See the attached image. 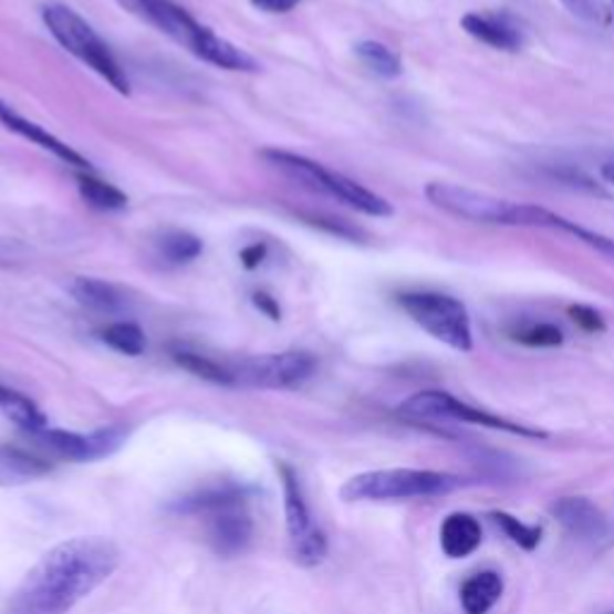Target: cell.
<instances>
[{
	"instance_id": "obj_37",
	"label": "cell",
	"mask_w": 614,
	"mask_h": 614,
	"mask_svg": "<svg viewBox=\"0 0 614 614\" xmlns=\"http://www.w3.org/2000/svg\"><path fill=\"white\" fill-rule=\"evenodd\" d=\"M264 257H267V246H264V242H252V246L242 248L240 264L252 271V269H257V267L264 262Z\"/></svg>"
},
{
	"instance_id": "obj_28",
	"label": "cell",
	"mask_w": 614,
	"mask_h": 614,
	"mask_svg": "<svg viewBox=\"0 0 614 614\" xmlns=\"http://www.w3.org/2000/svg\"><path fill=\"white\" fill-rule=\"evenodd\" d=\"M488 519L513 542V545H519L521 550L533 552V550L540 548V542H542V528L540 525L523 523L517 517H511L509 511H490Z\"/></svg>"
},
{
	"instance_id": "obj_38",
	"label": "cell",
	"mask_w": 614,
	"mask_h": 614,
	"mask_svg": "<svg viewBox=\"0 0 614 614\" xmlns=\"http://www.w3.org/2000/svg\"><path fill=\"white\" fill-rule=\"evenodd\" d=\"M603 178H605L607 183H614V162H610V164L603 166Z\"/></svg>"
},
{
	"instance_id": "obj_22",
	"label": "cell",
	"mask_w": 614,
	"mask_h": 614,
	"mask_svg": "<svg viewBox=\"0 0 614 614\" xmlns=\"http://www.w3.org/2000/svg\"><path fill=\"white\" fill-rule=\"evenodd\" d=\"M70 293H73V298L82 308H87L92 312H104V315H113V312L123 310L125 305V300L116 285L94 277H77L73 283H70Z\"/></svg>"
},
{
	"instance_id": "obj_35",
	"label": "cell",
	"mask_w": 614,
	"mask_h": 614,
	"mask_svg": "<svg viewBox=\"0 0 614 614\" xmlns=\"http://www.w3.org/2000/svg\"><path fill=\"white\" fill-rule=\"evenodd\" d=\"M252 303H254V308L262 312L264 318H269L271 322H279L281 320V305H279V300L274 298V295H269V293H264V291H257V293H252Z\"/></svg>"
},
{
	"instance_id": "obj_5",
	"label": "cell",
	"mask_w": 614,
	"mask_h": 614,
	"mask_svg": "<svg viewBox=\"0 0 614 614\" xmlns=\"http://www.w3.org/2000/svg\"><path fill=\"white\" fill-rule=\"evenodd\" d=\"M396 416L408 423L456 420V423L480 425V427H488V430L509 433V435L525 437V439H548L550 437L545 430H540V427H531L525 423L495 416V413H490V410L470 406V404L461 402V398L451 396L449 392H439V389H425V392L408 396L406 402L396 408Z\"/></svg>"
},
{
	"instance_id": "obj_4",
	"label": "cell",
	"mask_w": 614,
	"mask_h": 614,
	"mask_svg": "<svg viewBox=\"0 0 614 614\" xmlns=\"http://www.w3.org/2000/svg\"><path fill=\"white\" fill-rule=\"evenodd\" d=\"M41 20H44L46 30L67 53H73L77 61L92 67L118 94H131V80H127L125 70L118 65L116 55L111 53L106 41L92 30V24L80 18L73 8L63 3H49L41 8Z\"/></svg>"
},
{
	"instance_id": "obj_2",
	"label": "cell",
	"mask_w": 614,
	"mask_h": 614,
	"mask_svg": "<svg viewBox=\"0 0 614 614\" xmlns=\"http://www.w3.org/2000/svg\"><path fill=\"white\" fill-rule=\"evenodd\" d=\"M118 3L174 39L183 49H188L199 61L223 70H236V73H257L260 70V63L248 51L214 34L209 27L199 24L188 10L174 3V0H118Z\"/></svg>"
},
{
	"instance_id": "obj_16",
	"label": "cell",
	"mask_w": 614,
	"mask_h": 614,
	"mask_svg": "<svg viewBox=\"0 0 614 614\" xmlns=\"http://www.w3.org/2000/svg\"><path fill=\"white\" fill-rule=\"evenodd\" d=\"M519 226H535V228H552V231H562L571 238H576L579 242H583V246H589L591 250L614 260V238L591 231V228H585L571 219H564V217H560V214H554L545 207L521 205Z\"/></svg>"
},
{
	"instance_id": "obj_12",
	"label": "cell",
	"mask_w": 614,
	"mask_h": 614,
	"mask_svg": "<svg viewBox=\"0 0 614 614\" xmlns=\"http://www.w3.org/2000/svg\"><path fill=\"white\" fill-rule=\"evenodd\" d=\"M250 497V488L236 480H219L202 485L188 495H183L168 504V511L183 513V517H214L219 511L246 507Z\"/></svg>"
},
{
	"instance_id": "obj_33",
	"label": "cell",
	"mask_w": 614,
	"mask_h": 614,
	"mask_svg": "<svg viewBox=\"0 0 614 614\" xmlns=\"http://www.w3.org/2000/svg\"><path fill=\"white\" fill-rule=\"evenodd\" d=\"M305 221H308L310 226L320 228V231L330 233V236H336V238H344V240H351V242H363V240H365V233L361 231V228H358V226H351V223L344 221V219L324 217V214H308Z\"/></svg>"
},
{
	"instance_id": "obj_23",
	"label": "cell",
	"mask_w": 614,
	"mask_h": 614,
	"mask_svg": "<svg viewBox=\"0 0 614 614\" xmlns=\"http://www.w3.org/2000/svg\"><path fill=\"white\" fill-rule=\"evenodd\" d=\"M0 416L8 418L12 425H18L24 433H39L49 427V420L30 396L20 394L18 389H10L0 384Z\"/></svg>"
},
{
	"instance_id": "obj_14",
	"label": "cell",
	"mask_w": 614,
	"mask_h": 614,
	"mask_svg": "<svg viewBox=\"0 0 614 614\" xmlns=\"http://www.w3.org/2000/svg\"><path fill=\"white\" fill-rule=\"evenodd\" d=\"M53 473L49 456L10 441H0V488H20Z\"/></svg>"
},
{
	"instance_id": "obj_34",
	"label": "cell",
	"mask_w": 614,
	"mask_h": 614,
	"mask_svg": "<svg viewBox=\"0 0 614 614\" xmlns=\"http://www.w3.org/2000/svg\"><path fill=\"white\" fill-rule=\"evenodd\" d=\"M569 318L585 334H603L607 330L603 315L591 305H569Z\"/></svg>"
},
{
	"instance_id": "obj_31",
	"label": "cell",
	"mask_w": 614,
	"mask_h": 614,
	"mask_svg": "<svg viewBox=\"0 0 614 614\" xmlns=\"http://www.w3.org/2000/svg\"><path fill=\"white\" fill-rule=\"evenodd\" d=\"M550 180H556L560 185H566L571 190H579V192H589L593 197L600 199H610V192L600 185L595 178H591L589 174H583L579 168H571V166H560V168H548L545 170Z\"/></svg>"
},
{
	"instance_id": "obj_8",
	"label": "cell",
	"mask_w": 614,
	"mask_h": 614,
	"mask_svg": "<svg viewBox=\"0 0 614 614\" xmlns=\"http://www.w3.org/2000/svg\"><path fill=\"white\" fill-rule=\"evenodd\" d=\"M425 197L433 207L451 214L456 219L495 226H519L521 205L492 197L488 192L461 188V185L454 183H427Z\"/></svg>"
},
{
	"instance_id": "obj_36",
	"label": "cell",
	"mask_w": 614,
	"mask_h": 614,
	"mask_svg": "<svg viewBox=\"0 0 614 614\" xmlns=\"http://www.w3.org/2000/svg\"><path fill=\"white\" fill-rule=\"evenodd\" d=\"M250 3L257 10L269 12V15H283V12L295 10L300 3H303V0H250Z\"/></svg>"
},
{
	"instance_id": "obj_11",
	"label": "cell",
	"mask_w": 614,
	"mask_h": 614,
	"mask_svg": "<svg viewBox=\"0 0 614 614\" xmlns=\"http://www.w3.org/2000/svg\"><path fill=\"white\" fill-rule=\"evenodd\" d=\"M550 511L564 531L583 545H600L610 538L607 517L589 497H560Z\"/></svg>"
},
{
	"instance_id": "obj_20",
	"label": "cell",
	"mask_w": 614,
	"mask_h": 614,
	"mask_svg": "<svg viewBox=\"0 0 614 614\" xmlns=\"http://www.w3.org/2000/svg\"><path fill=\"white\" fill-rule=\"evenodd\" d=\"M262 156L271 166H277L281 174H285L289 178H293L295 183L303 185V188L324 195L326 168L322 164L305 159V156H300V154L285 152V149H264Z\"/></svg>"
},
{
	"instance_id": "obj_13",
	"label": "cell",
	"mask_w": 614,
	"mask_h": 614,
	"mask_svg": "<svg viewBox=\"0 0 614 614\" xmlns=\"http://www.w3.org/2000/svg\"><path fill=\"white\" fill-rule=\"evenodd\" d=\"M254 523L246 507L219 511L207 519V540L219 556H238L250 548Z\"/></svg>"
},
{
	"instance_id": "obj_18",
	"label": "cell",
	"mask_w": 614,
	"mask_h": 614,
	"mask_svg": "<svg viewBox=\"0 0 614 614\" xmlns=\"http://www.w3.org/2000/svg\"><path fill=\"white\" fill-rule=\"evenodd\" d=\"M461 27L466 34L478 39L480 44H488L497 51H519L523 46V32L507 15H480V12H468L461 18Z\"/></svg>"
},
{
	"instance_id": "obj_9",
	"label": "cell",
	"mask_w": 614,
	"mask_h": 614,
	"mask_svg": "<svg viewBox=\"0 0 614 614\" xmlns=\"http://www.w3.org/2000/svg\"><path fill=\"white\" fill-rule=\"evenodd\" d=\"M228 367H231L236 384H242V387L295 389L315 375L318 361L315 355L305 351H285L254 355V358H246Z\"/></svg>"
},
{
	"instance_id": "obj_32",
	"label": "cell",
	"mask_w": 614,
	"mask_h": 614,
	"mask_svg": "<svg viewBox=\"0 0 614 614\" xmlns=\"http://www.w3.org/2000/svg\"><path fill=\"white\" fill-rule=\"evenodd\" d=\"M571 15L591 24H612V8L603 0H560Z\"/></svg>"
},
{
	"instance_id": "obj_6",
	"label": "cell",
	"mask_w": 614,
	"mask_h": 614,
	"mask_svg": "<svg viewBox=\"0 0 614 614\" xmlns=\"http://www.w3.org/2000/svg\"><path fill=\"white\" fill-rule=\"evenodd\" d=\"M398 305L406 315L433 339L454 351H473L470 315L459 298L435 291H410L398 295Z\"/></svg>"
},
{
	"instance_id": "obj_21",
	"label": "cell",
	"mask_w": 614,
	"mask_h": 614,
	"mask_svg": "<svg viewBox=\"0 0 614 614\" xmlns=\"http://www.w3.org/2000/svg\"><path fill=\"white\" fill-rule=\"evenodd\" d=\"M504 593V579L497 571H480V574L464 581L459 597L466 614H488Z\"/></svg>"
},
{
	"instance_id": "obj_1",
	"label": "cell",
	"mask_w": 614,
	"mask_h": 614,
	"mask_svg": "<svg viewBox=\"0 0 614 614\" xmlns=\"http://www.w3.org/2000/svg\"><path fill=\"white\" fill-rule=\"evenodd\" d=\"M121 564V550L102 535L70 538L51 548L27 571L12 597L18 614H67Z\"/></svg>"
},
{
	"instance_id": "obj_25",
	"label": "cell",
	"mask_w": 614,
	"mask_h": 614,
	"mask_svg": "<svg viewBox=\"0 0 614 614\" xmlns=\"http://www.w3.org/2000/svg\"><path fill=\"white\" fill-rule=\"evenodd\" d=\"M174 361H176L183 370H188L190 375H195V377H199V379H205V382L223 384V387H233V384H236L231 367L221 365V363H217V361H211V358H207V355H202V353L178 348V351H174Z\"/></svg>"
},
{
	"instance_id": "obj_10",
	"label": "cell",
	"mask_w": 614,
	"mask_h": 614,
	"mask_svg": "<svg viewBox=\"0 0 614 614\" xmlns=\"http://www.w3.org/2000/svg\"><path fill=\"white\" fill-rule=\"evenodd\" d=\"M127 435L131 433H127L123 425H108L90 435L59 430V427H44V430L34 433L32 437L37 447L49 451L51 456H59V459L75 464H92L116 454L127 441Z\"/></svg>"
},
{
	"instance_id": "obj_3",
	"label": "cell",
	"mask_w": 614,
	"mask_h": 614,
	"mask_svg": "<svg viewBox=\"0 0 614 614\" xmlns=\"http://www.w3.org/2000/svg\"><path fill=\"white\" fill-rule=\"evenodd\" d=\"M468 480L445 470L423 468H384L353 476L341 488L346 502H398V499H425L449 495L464 488Z\"/></svg>"
},
{
	"instance_id": "obj_7",
	"label": "cell",
	"mask_w": 614,
	"mask_h": 614,
	"mask_svg": "<svg viewBox=\"0 0 614 614\" xmlns=\"http://www.w3.org/2000/svg\"><path fill=\"white\" fill-rule=\"evenodd\" d=\"M281 488H283V513H285V531H289L291 556L298 566L312 569L326 560L330 542L324 531L312 521V511L303 492V485L295 470L289 464H277Z\"/></svg>"
},
{
	"instance_id": "obj_27",
	"label": "cell",
	"mask_w": 614,
	"mask_h": 614,
	"mask_svg": "<svg viewBox=\"0 0 614 614\" xmlns=\"http://www.w3.org/2000/svg\"><path fill=\"white\" fill-rule=\"evenodd\" d=\"M355 55L384 80H394L404 73L402 55L379 44V41H361V44H355Z\"/></svg>"
},
{
	"instance_id": "obj_17",
	"label": "cell",
	"mask_w": 614,
	"mask_h": 614,
	"mask_svg": "<svg viewBox=\"0 0 614 614\" xmlns=\"http://www.w3.org/2000/svg\"><path fill=\"white\" fill-rule=\"evenodd\" d=\"M324 195L336 197L339 202H344L351 209L367 214V217H375V219H387L394 214V207L387 202V199L379 197L373 190L363 188L361 183L351 180L344 174H334L330 168H326V176H324Z\"/></svg>"
},
{
	"instance_id": "obj_30",
	"label": "cell",
	"mask_w": 614,
	"mask_h": 614,
	"mask_svg": "<svg viewBox=\"0 0 614 614\" xmlns=\"http://www.w3.org/2000/svg\"><path fill=\"white\" fill-rule=\"evenodd\" d=\"M159 250L164 254V260L170 264H190L195 262L199 254H202L205 246L195 233L188 231H168L159 240Z\"/></svg>"
},
{
	"instance_id": "obj_29",
	"label": "cell",
	"mask_w": 614,
	"mask_h": 614,
	"mask_svg": "<svg viewBox=\"0 0 614 614\" xmlns=\"http://www.w3.org/2000/svg\"><path fill=\"white\" fill-rule=\"evenodd\" d=\"M509 339L525 348H556L564 344V332L552 322H531L509 330Z\"/></svg>"
},
{
	"instance_id": "obj_15",
	"label": "cell",
	"mask_w": 614,
	"mask_h": 614,
	"mask_svg": "<svg viewBox=\"0 0 614 614\" xmlns=\"http://www.w3.org/2000/svg\"><path fill=\"white\" fill-rule=\"evenodd\" d=\"M0 123H3L10 133H15V135H20L24 139H30L32 145L51 152L53 156H59L61 162L75 166L80 170H87V174H94V166L90 164V159H84L80 152H75L70 145H65L63 139H59L55 135H51L49 131H44V127H41V125L22 118L20 113L12 111L6 102H0Z\"/></svg>"
},
{
	"instance_id": "obj_24",
	"label": "cell",
	"mask_w": 614,
	"mask_h": 614,
	"mask_svg": "<svg viewBox=\"0 0 614 614\" xmlns=\"http://www.w3.org/2000/svg\"><path fill=\"white\" fill-rule=\"evenodd\" d=\"M77 190L84 202L98 211H123L127 207V195L123 190L102 178H96L94 174H87V170L77 174Z\"/></svg>"
},
{
	"instance_id": "obj_26",
	"label": "cell",
	"mask_w": 614,
	"mask_h": 614,
	"mask_svg": "<svg viewBox=\"0 0 614 614\" xmlns=\"http://www.w3.org/2000/svg\"><path fill=\"white\" fill-rule=\"evenodd\" d=\"M98 336H102V341L108 348L123 355H131V358H137V355L147 351V336L135 322H113L104 326V330L98 332Z\"/></svg>"
},
{
	"instance_id": "obj_19",
	"label": "cell",
	"mask_w": 614,
	"mask_h": 614,
	"mask_svg": "<svg viewBox=\"0 0 614 614\" xmlns=\"http://www.w3.org/2000/svg\"><path fill=\"white\" fill-rule=\"evenodd\" d=\"M482 542V528L473 513L456 511L441 521L439 545L449 560H466L473 554Z\"/></svg>"
},
{
	"instance_id": "obj_39",
	"label": "cell",
	"mask_w": 614,
	"mask_h": 614,
	"mask_svg": "<svg viewBox=\"0 0 614 614\" xmlns=\"http://www.w3.org/2000/svg\"><path fill=\"white\" fill-rule=\"evenodd\" d=\"M612 8H614V0H612Z\"/></svg>"
}]
</instances>
